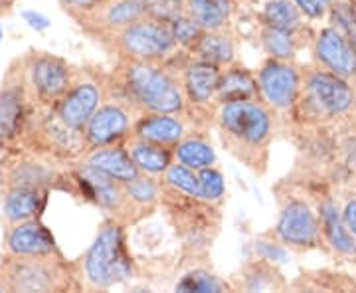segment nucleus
<instances>
[{"label": "nucleus", "mask_w": 356, "mask_h": 293, "mask_svg": "<svg viewBox=\"0 0 356 293\" xmlns=\"http://www.w3.org/2000/svg\"><path fill=\"white\" fill-rule=\"evenodd\" d=\"M317 212L325 246L334 255L348 262H356V238L350 234V230L346 228L339 204L332 198H325L318 203Z\"/></svg>", "instance_id": "obj_14"}, {"label": "nucleus", "mask_w": 356, "mask_h": 293, "mask_svg": "<svg viewBox=\"0 0 356 293\" xmlns=\"http://www.w3.org/2000/svg\"><path fill=\"white\" fill-rule=\"evenodd\" d=\"M291 111L303 125H339L356 115L355 81L313 65L303 70L301 93Z\"/></svg>", "instance_id": "obj_2"}, {"label": "nucleus", "mask_w": 356, "mask_h": 293, "mask_svg": "<svg viewBox=\"0 0 356 293\" xmlns=\"http://www.w3.org/2000/svg\"><path fill=\"white\" fill-rule=\"evenodd\" d=\"M301 81L303 70L291 60L269 58L257 74V90L271 111H291L301 93Z\"/></svg>", "instance_id": "obj_8"}, {"label": "nucleus", "mask_w": 356, "mask_h": 293, "mask_svg": "<svg viewBox=\"0 0 356 293\" xmlns=\"http://www.w3.org/2000/svg\"><path fill=\"white\" fill-rule=\"evenodd\" d=\"M145 10L147 16L170 24L180 14L186 13V0H145Z\"/></svg>", "instance_id": "obj_37"}, {"label": "nucleus", "mask_w": 356, "mask_h": 293, "mask_svg": "<svg viewBox=\"0 0 356 293\" xmlns=\"http://www.w3.org/2000/svg\"><path fill=\"white\" fill-rule=\"evenodd\" d=\"M315 64L337 76L356 81V52L343 32L332 24L321 28L313 38Z\"/></svg>", "instance_id": "obj_10"}, {"label": "nucleus", "mask_w": 356, "mask_h": 293, "mask_svg": "<svg viewBox=\"0 0 356 293\" xmlns=\"http://www.w3.org/2000/svg\"><path fill=\"white\" fill-rule=\"evenodd\" d=\"M191 50L198 60L216 65H229L234 64L236 58V42L224 30H204Z\"/></svg>", "instance_id": "obj_25"}, {"label": "nucleus", "mask_w": 356, "mask_h": 293, "mask_svg": "<svg viewBox=\"0 0 356 293\" xmlns=\"http://www.w3.org/2000/svg\"><path fill=\"white\" fill-rule=\"evenodd\" d=\"M299 32H287V30H280V28H271V26L264 24L261 30V46L264 50L269 54V58H277V60H295L297 50L301 46L299 42Z\"/></svg>", "instance_id": "obj_29"}, {"label": "nucleus", "mask_w": 356, "mask_h": 293, "mask_svg": "<svg viewBox=\"0 0 356 293\" xmlns=\"http://www.w3.org/2000/svg\"><path fill=\"white\" fill-rule=\"evenodd\" d=\"M2 36H4V34H2V28H0V40H2Z\"/></svg>", "instance_id": "obj_43"}, {"label": "nucleus", "mask_w": 356, "mask_h": 293, "mask_svg": "<svg viewBox=\"0 0 356 293\" xmlns=\"http://www.w3.org/2000/svg\"><path fill=\"white\" fill-rule=\"evenodd\" d=\"M67 271L51 255H8L0 262L4 292H58L67 287Z\"/></svg>", "instance_id": "obj_4"}, {"label": "nucleus", "mask_w": 356, "mask_h": 293, "mask_svg": "<svg viewBox=\"0 0 356 293\" xmlns=\"http://www.w3.org/2000/svg\"><path fill=\"white\" fill-rule=\"evenodd\" d=\"M254 248L259 260H266V262H271V264H283V262H287V250H285V246L280 240L277 242L257 240Z\"/></svg>", "instance_id": "obj_38"}, {"label": "nucleus", "mask_w": 356, "mask_h": 293, "mask_svg": "<svg viewBox=\"0 0 356 293\" xmlns=\"http://www.w3.org/2000/svg\"><path fill=\"white\" fill-rule=\"evenodd\" d=\"M26 84L34 100L44 105L58 103L74 84L72 70L62 58L50 54H32L26 58Z\"/></svg>", "instance_id": "obj_9"}, {"label": "nucleus", "mask_w": 356, "mask_h": 293, "mask_svg": "<svg viewBox=\"0 0 356 293\" xmlns=\"http://www.w3.org/2000/svg\"><path fill=\"white\" fill-rule=\"evenodd\" d=\"M86 165L93 166L97 171H102L103 175L119 180V182H129L135 177H139L140 171L133 163L131 155L123 147H115V145H105L93 149L89 157L86 159Z\"/></svg>", "instance_id": "obj_21"}, {"label": "nucleus", "mask_w": 356, "mask_h": 293, "mask_svg": "<svg viewBox=\"0 0 356 293\" xmlns=\"http://www.w3.org/2000/svg\"><path fill=\"white\" fill-rule=\"evenodd\" d=\"M307 20H323L331 10L332 0H293Z\"/></svg>", "instance_id": "obj_40"}, {"label": "nucleus", "mask_w": 356, "mask_h": 293, "mask_svg": "<svg viewBox=\"0 0 356 293\" xmlns=\"http://www.w3.org/2000/svg\"><path fill=\"white\" fill-rule=\"evenodd\" d=\"M123 84L131 102L147 113H182L184 109L182 84L159 62L125 60Z\"/></svg>", "instance_id": "obj_3"}, {"label": "nucleus", "mask_w": 356, "mask_h": 293, "mask_svg": "<svg viewBox=\"0 0 356 293\" xmlns=\"http://www.w3.org/2000/svg\"><path fill=\"white\" fill-rule=\"evenodd\" d=\"M131 129V115L119 103H103L89 117L88 125L83 127L86 147L97 149L105 145H113L123 139Z\"/></svg>", "instance_id": "obj_11"}, {"label": "nucleus", "mask_w": 356, "mask_h": 293, "mask_svg": "<svg viewBox=\"0 0 356 293\" xmlns=\"http://www.w3.org/2000/svg\"><path fill=\"white\" fill-rule=\"evenodd\" d=\"M117 50L125 56V60L139 62H163L177 50V40L168 22L156 20L151 16L140 18L113 36Z\"/></svg>", "instance_id": "obj_6"}, {"label": "nucleus", "mask_w": 356, "mask_h": 293, "mask_svg": "<svg viewBox=\"0 0 356 293\" xmlns=\"http://www.w3.org/2000/svg\"><path fill=\"white\" fill-rule=\"evenodd\" d=\"M186 13L204 30H224L234 13V0H186Z\"/></svg>", "instance_id": "obj_26"}, {"label": "nucleus", "mask_w": 356, "mask_h": 293, "mask_svg": "<svg viewBox=\"0 0 356 293\" xmlns=\"http://www.w3.org/2000/svg\"><path fill=\"white\" fill-rule=\"evenodd\" d=\"M170 30H172V36L177 40L178 46L188 48V50H191L192 46H194V42L200 38V34L204 32L202 26L198 24L188 13L180 14L178 18H175L170 22Z\"/></svg>", "instance_id": "obj_36"}, {"label": "nucleus", "mask_w": 356, "mask_h": 293, "mask_svg": "<svg viewBox=\"0 0 356 293\" xmlns=\"http://www.w3.org/2000/svg\"><path fill=\"white\" fill-rule=\"evenodd\" d=\"M327 18L343 32L356 52V0H332Z\"/></svg>", "instance_id": "obj_32"}, {"label": "nucleus", "mask_w": 356, "mask_h": 293, "mask_svg": "<svg viewBox=\"0 0 356 293\" xmlns=\"http://www.w3.org/2000/svg\"><path fill=\"white\" fill-rule=\"evenodd\" d=\"M257 95H259L257 81H255L245 68L229 64L220 74L216 102L228 103L238 102V100H257Z\"/></svg>", "instance_id": "obj_23"}, {"label": "nucleus", "mask_w": 356, "mask_h": 293, "mask_svg": "<svg viewBox=\"0 0 356 293\" xmlns=\"http://www.w3.org/2000/svg\"><path fill=\"white\" fill-rule=\"evenodd\" d=\"M224 192H226V180L216 166H206L198 171V200L208 204L218 203L222 200Z\"/></svg>", "instance_id": "obj_34"}, {"label": "nucleus", "mask_w": 356, "mask_h": 293, "mask_svg": "<svg viewBox=\"0 0 356 293\" xmlns=\"http://www.w3.org/2000/svg\"><path fill=\"white\" fill-rule=\"evenodd\" d=\"M26 86L20 79H6L0 88V139L14 141L26 123Z\"/></svg>", "instance_id": "obj_16"}, {"label": "nucleus", "mask_w": 356, "mask_h": 293, "mask_svg": "<svg viewBox=\"0 0 356 293\" xmlns=\"http://www.w3.org/2000/svg\"><path fill=\"white\" fill-rule=\"evenodd\" d=\"M127 151L140 173L151 175V177L165 175L166 168L172 165V153L165 145H156L151 141L133 137L129 141Z\"/></svg>", "instance_id": "obj_24"}, {"label": "nucleus", "mask_w": 356, "mask_h": 293, "mask_svg": "<svg viewBox=\"0 0 356 293\" xmlns=\"http://www.w3.org/2000/svg\"><path fill=\"white\" fill-rule=\"evenodd\" d=\"M2 168H4V177H2L4 189H46L56 180V171L32 157L18 159Z\"/></svg>", "instance_id": "obj_19"}, {"label": "nucleus", "mask_w": 356, "mask_h": 293, "mask_svg": "<svg viewBox=\"0 0 356 293\" xmlns=\"http://www.w3.org/2000/svg\"><path fill=\"white\" fill-rule=\"evenodd\" d=\"M341 214H343L346 228L350 230V234L356 238V196L346 198V203H344L343 208H341Z\"/></svg>", "instance_id": "obj_42"}, {"label": "nucleus", "mask_w": 356, "mask_h": 293, "mask_svg": "<svg viewBox=\"0 0 356 293\" xmlns=\"http://www.w3.org/2000/svg\"><path fill=\"white\" fill-rule=\"evenodd\" d=\"M275 236L285 248L293 250H315L325 246L317 208L299 196L287 198L281 206Z\"/></svg>", "instance_id": "obj_7"}, {"label": "nucleus", "mask_w": 356, "mask_h": 293, "mask_svg": "<svg viewBox=\"0 0 356 293\" xmlns=\"http://www.w3.org/2000/svg\"><path fill=\"white\" fill-rule=\"evenodd\" d=\"M22 18H24V22L32 30H36V32H44V30H48L50 28V18L48 16H44L42 13H36V10H24L22 13Z\"/></svg>", "instance_id": "obj_41"}, {"label": "nucleus", "mask_w": 356, "mask_h": 293, "mask_svg": "<svg viewBox=\"0 0 356 293\" xmlns=\"http://www.w3.org/2000/svg\"><path fill=\"white\" fill-rule=\"evenodd\" d=\"M222 74V65L206 62V60H192L182 70V90L186 95V102L194 105H206L216 100L218 81Z\"/></svg>", "instance_id": "obj_17"}, {"label": "nucleus", "mask_w": 356, "mask_h": 293, "mask_svg": "<svg viewBox=\"0 0 356 293\" xmlns=\"http://www.w3.org/2000/svg\"><path fill=\"white\" fill-rule=\"evenodd\" d=\"M79 182H81V187H86L89 198H93L107 212L115 214V212L125 210L127 198H125V184L123 182L103 175L102 171L89 165L79 166Z\"/></svg>", "instance_id": "obj_18"}, {"label": "nucleus", "mask_w": 356, "mask_h": 293, "mask_svg": "<svg viewBox=\"0 0 356 293\" xmlns=\"http://www.w3.org/2000/svg\"><path fill=\"white\" fill-rule=\"evenodd\" d=\"M4 250L8 255H51L56 254L54 238L36 218L8 224L4 236Z\"/></svg>", "instance_id": "obj_13"}, {"label": "nucleus", "mask_w": 356, "mask_h": 293, "mask_svg": "<svg viewBox=\"0 0 356 293\" xmlns=\"http://www.w3.org/2000/svg\"><path fill=\"white\" fill-rule=\"evenodd\" d=\"M58 2L62 4L65 13L72 14L76 20H81L91 13H95L97 8H102L103 4L109 0H58Z\"/></svg>", "instance_id": "obj_39"}, {"label": "nucleus", "mask_w": 356, "mask_h": 293, "mask_svg": "<svg viewBox=\"0 0 356 293\" xmlns=\"http://www.w3.org/2000/svg\"><path fill=\"white\" fill-rule=\"evenodd\" d=\"M83 278L93 290H109L129 278V262L123 252L121 228L105 224L83 258Z\"/></svg>", "instance_id": "obj_5"}, {"label": "nucleus", "mask_w": 356, "mask_h": 293, "mask_svg": "<svg viewBox=\"0 0 356 293\" xmlns=\"http://www.w3.org/2000/svg\"><path fill=\"white\" fill-rule=\"evenodd\" d=\"M224 290H226V283L218 280L214 274L204 271V269H194L177 283V292L218 293L224 292Z\"/></svg>", "instance_id": "obj_35"}, {"label": "nucleus", "mask_w": 356, "mask_h": 293, "mask_svg": "<svg viewBox=\"0 0 356 293\" xmlns=\"http://www.w3.org/2000/svg\"><path fill=\"white\" fill-rule=\"evenodd\" d=\"M125 210L129 206L135 208H153L156 200H159V182L151 177L140 173L139 177L125 182Z\"/></svg>", "instance_id": "obj_31"}, {"label": "nucleus", "mask_w": 356, "mask_h": 293, "mask_svg": "<svg viewBox=\"0 0 356 293\" xmlns=\"http://www.w3.org/2000/svg\"><path fill=\"white\" fill-rule=\"evenodd\" d=\"M285 281L281 274L275 269L271 262L257 260V264L248 266L243 274V287L248 292H269V290H281Z\"/></svg>", "instance_id": "obj_30"}, {"label": "nucleus", "mask_w": 356, "mask_h": 293, "mask_svg": "<svg viewBox=\"0 0 356 293\" xmlns=\"http://www.w3.org/2000/svg\"><path fill=\"white\" fill-rule=\"evenodd\" d=\"M175 157L178 159V163L191 166L194 171L216 165V153L212 145L200 137H184L178 141L175 145Z\"/></svg>", "instance_id": "obj_28"}, {"label": "nucleus", "mask_w": 356, "mask_h": 293, "mask_svg": "<svg viewBox=\"0 0 356 293\" xmlns=\"http://www.w3.org/2000/svg\"><path fill=\"white\" fill-rule=\"evenodd\" d=\"M165 182L178 194L198 198V171H194L191 166L177 163L170 165L165 173Z\"/></svg>", "instance_id": "obj_33"}, {"label": "nucleus", "mask_w": 356, "mask_h": 293, "mask_svg": "<svg viewBox=\"0 0 356 293\" xmlns=\"http://www.w3.org/2000/svg\"><path fill=\"white\" fill-rule=\"evenodd\" d=\"M264 24L287 32H299L305 28V16L293 0H267L264 6Z\"/></svg>", "instance_id": "obj_27"}, {"label": "nucleus", "mask_w": 356, "mask_h": 293, "mask_svg": "<svg viewBox=\"0 0 356 293\" xmlns=\"http://www.w3.org/2000/svg\"><path fill=\"white\" fill-rule=\"evenodd\" d=\"M135 137L151 141L156 145H177L184 139V123L178 119V113H147L135 123Z\"/></svg>", "instance_id": "obj_20"}, {"label": "nucleus", "mask_w": 356, "mask_h": 293, "mask_svg": "<svg viewBox=\"0 0 356 293\" xmlns=\"http://www.w3.org/2000/svg\"><path fill=\"white\" fill-rule=\"evenodd\" d=\"M44 189H6L2 194V218L16 224L38 216L44 206Z\"/></svg>", "instance_id": "obj_22"}, {"label": "nucleus", "mask_w": 356, "mask_h": 293, "mask_svg": "<svg viewBox=\"0 0 356 293\" xmlns=\"http://www.w3.org/2000/svg\"><path fill=\"white\" fill-rule=\"evenodd\" d=\"M0 292H4V290H2V287H0Z\"/></svg>", "instance_id": "obj_44"}, {"label": "nucleus", "mask_w": 356, "mask_h": 293, "mask_svg": "<svg viewBox=\"0 0 356 293\" xmlns=\"http://www.w3.org/2000/svg\"><path fill=\"white\" fill-rule=\"evenodd\" d=\"M145 16H147L145 0H109L103 4L102 8H97L95 13L81 18L79 22H81V26L89 24L99 32L115 36L117 32L139 22Z\"/></svg>", "instance_id": "obj_15"}, {"label": "nucleus", "mask_w": 356, "mask_h": 293, "mask_svg": "<svg viewBox=\"0 0 356 293\" xmlns=\"http://www.w3.org/2000/svg\"><path fill=\"white\" fill-rule=\"evenodd\" d=\"M216 121L228 151L252 168L266 165L267 147L273 139V113L266 103L257 100L220 103Z\"/></svg>", "instance_id": "obj_1"}, {"label": "nucleus", "mask_w": 356, "mask_h": 293, "mask_svg": "<svg viewBox=\"0 0 356 293\" xmlns=\"http://www.w3.org/2000/svg\"><path fill=\"white\" fill-rule=\"evenodd\" d=\"M102 105V90L95 81H76L56 103V113L67 127L83 131L89 117Z\"/></svg>", "instance_id": "obj_12"}]
</instances>
